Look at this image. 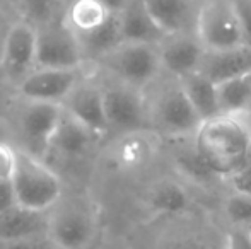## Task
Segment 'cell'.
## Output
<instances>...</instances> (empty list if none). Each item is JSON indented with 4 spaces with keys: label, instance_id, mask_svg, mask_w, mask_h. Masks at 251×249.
I'll return each instance as SVG.
<instances>
[{
    "label": "cell",
    "instance_id": "obj_5",
    "mask_svg": "<svg viewBox=\"0 0 251 249\" xmlns=\"http://www.w3.org/2000/svg\"><path fill=\"white\" fill-rule=\"evenodd\" d=\"M63 106L43 101H21L16 116V133L23 145L19 149L47 159L51 150V142L56 126L62 118Z\"/></svg>",
    "mask_w": 251,
    "mask_h": 249
},
{
    "label": "cell",
    "instance_id": "obj_27",
    "mask_svg": "<svg viewBox=\"0 0 251 249\" xmlns=\"http://www.w3.org/2000/svg\"><path fill=\"white\" fill-rule=\"evenodd\" d=\"M224 213L232 227L251 229V195L232 191L224 202Z\"/></svg>",
    "mask_w": 251,
    "mask_h": 249
},
{
    "label": "cell",
    "instance_id": "obj_6",
    "mask_svg": "<svg viewBox=\"0 0 251 249\" xmlns=\"http://www.w3.org/2000/svg\"><path fill=\"white\" fill-rule=\"evenodd\" d=\"M195 34L205 50H227L245 45L232 0H203L197 14Z\"/></svg>",
    "mask_w": 251,
    "mask_h": 249
},
{
    "label": "cell",
    "instance_id": "obj_39",
    "mask_svg": "<svg viewBox=\"0 0 251 249\" xmlns=\"http://www.w3.org/2000/svg\"><path fill=\"white\" fill-rule=\"evenodd\" d=\"M201 2H203V0H201Z\"/></svg>",
    "mask_w": 251,
    "mask_h": 249
},
{
    "label": "cell",
    "instance_id": "obj_30",
    "mask_svg": "<svg viewBox=\"0 0 251 249\" xmlns=\"http://www.w3.org/2000/svg\"><path fill=\"white\" fill-rule=\"evenodd\" d=\"M0 249H58L53 244L50 236L27 237V239L0 241Z\"/></svg>",
    "mask_w": 251,
    "mask_h": 249
},
{
    "label": "cell",
    "instance_id": "obj_33",
    "mask_svg": "<svg viewBox=\"0 0 251 249\" xmlns=\"http://www.w3.org/2000/svg\"><path fill=\"white\" fill-rule=\"evenodd\" d=\"M17 205L12 180H0V213Z\"/></svg>",
    "mask_w": 251,
    "mask_h": 249
},
{
    "label": "cell",
    "instance_id": "obj_13",
    "mask_svg": "<svg viewBox=\"0 0 251 249\" xmlns=\"http://www.w3.org/2000/svg\"><path fill=\"white\" fill-rule=\"evenodd\" d=\"M161 57L162 72H168L173 79L193 73L200 68L205 48L195 33H181L166 36L161 45H157Z\"/></svg>",
    "mask_w": 251,
    "mask_h": 249
},
{
    "label": "cell",
    "instance_id": "obj_14",
    "mask_svg": "<svg viewBox=\"0 0 251 249\" xmlns=\"http://www.w3.org/2000/svg\"><path fill=\"white\" fill-rule=\"evenodd\" d=\"M101 136L98 133H94L93 130L87 128L77 118H74L63 110L55 136H53L50 152H55L58 157L69 160L82 159L89 152H93Z\"/></svg>",
    "mask_w": 251,
    "mask_h": 249
},
{
    "label": "cell",
    "instance_id": "obj_2",
    "mask_svg": "<svg viewBox=\"0 0 251 249\" xmlns=\"http://www.w3.org/2000/svg\"><path fill=\"white\" fill-rule=\"evenodd\" d=\"M12 183L17 205L38 212H50L65 195L58 174L43 159L23 149L17 152V166Z\"/></svg>",
    "mask_w": 251,
    "mask_h": 249
},
{
    "label": "cell",
    "instance_id": "obj_34",
    "mask_svg": "<svg viewBox=\"0 0 251 249\" xmlns=\"http://www.w3.org/2000/svg\"><path fill=\"white\" fill-rule=\"evenodd\" d=\"M173 249H219L215 244L208 243V241L201 239H190V241H181L179 244H176Z\"/></svg>",
    "mask_w": 251,
    "mask_h": 249
},
{
    "label": "cell",
    "instance_id": "obj_15",
    "mask_svg": "<svg viewBox=\"0 0 251 249\" xmlns=\"http://www.w3.org/2000/svg\"><path fill=\"white\" fill-rule=\"evenodd\" d=\"M199 72L215 84L248 75L251 73V46L241 45L227 50H205Z\"/></svg>",
    "mask_w": 251,
    "mask_h": 249
},
{
    "label": "cell",
    "instance_id": "obj_38",
    "mask_svg": "<svg viewBox=\"0 0 251 249\" xmlns=\"http://www.w3.org/2000/svg\"><path fill=\"white\" fill-rule=\"evenodd\" d=\"M241 116H251V97H250V104H248V110H246L245 114H241Z\"/></svg>",
    "mask_w": 251,
    "mask_h": 249
},
{
    "label": "cell",
    "instance_id": "obj_28",
    "mask_svg": "<svg viewBox=\"0 0 251 249\" xmlns=\"http://www.w3.org/2000/svg\"><path fill=\"white\" fill-rule=\"evenodd\" d=\"M19 149L10 142H0V180H12Z\"/></svg>",
    "mask_w": 251,
    "mask_h": 249
},
{
    "label": "cell",
    "instance_id": "obj_20",
    "mask_svg": "<svg viewBox=\"0 0 251 249\" xmlns=\"http://www.w3.org/2000/svg\"><path fill=\"white\" fill-rule=\"evenodd\" d=\"M111 16L101 0H70L67 2L63 21L80 36L101 27Z\"/></svg>",
    "mask_w": 251,
    "mask_h": 249
},
{
    "label": "cell",
    "instance_id": "obj_23",
    "mask_svg": "<svg viewBox=\"0 0 251 249\" xmlns=\"http://www.w3.org/2000/svg\"><path fill=\"white\" fill-rule=\"evenodd\" d=\"M219 104L224 114L241 116L246 113L251 97V73L217 84Z\"/></svg>",
    "mask_w": 251,
    "mask_h": 249
},
{
    "label": "cell",
    "instance_id": "obj_22",
    "mask_svg": "<svg viewBox=\"0 0 251 249\" xmlns=\"http://www.w3.org/2000/svg\"><path fill=\"white\" fill-rule=\"evenodd\" d=\"M152 147L146 130L123 133L111 150V157L120 169H137L149 160Z\"/></svg>",
    "mask_w": 251,
    "mask_h": 249
},
{
    "label": "cell",
    "instance_id": "obj_9",
    "mask_svg": "<svg viewBox=\"0 0 251 249\" xmlns=\"http://www.w3.org/2000/svg\"><path fill=\"white\" fill-rule=\"evenodd\" d=\"M84 63L79 36L63 17L38 27L36 68H82Z\"/></svg>",
    "mask_w": 251,
    "mask_h": 249
},
{
    "label": "cell",
    "instance_id": "obj_7",
    "mask_svg": "<svg viewBox=\"0 0 251 249\" xmlns=\"http://www.w3.org/2000/svg\"><path fill=\"white\" fill-rule=\"evenodd\" d=\"M102 94L109 132L115 130L123 135L147 130L151 123V113L144 91L109 79L102 86Z\"/></svg>",
    "mask_w": 251,
    "mask_h": 249
},
{
    "label": "cell",
    "instance_id": "obj_37",
    "mask_svg": "<svg viewBox=\"0 0 251 249\" xmlns=\"http://www.w3.org/2000/svg\"><path fill=\"white\" fill-rule=\"evenodd\" d=\"M243 120H245V123L246 126H248V130H250V135H251V116H241Z\"/></svg>",
    "mask_w": 251,
    "mask_h": 249
},
{
    "label": "cell",
    "instance_id": "obj_26",
    "mask_svg": "<svg viewBox=\"0 0 251 249\" xmlns=\"http://www.w3.org/2000/svg\"><path fill=\"white\" fill-rule=\"evenodd\" d=\"M176 164H178L179 171H181L185 176H188L190 180L197 181V183H207L212 178H219L217 174L212 173L207 164L201 160L195 145H192V149L179 150L178 157H176Z\"/></svg>",
    "mask_w": 251,
    "mask_h": 249
},
{
    "label": "cell",
    "instance_id": "obj_4",
    "mask_svg": "<svg viewBox=\"0 0 251 249\" xmlns=\"http://www.w3.org/2000/svg\"><path fill=\"white\" fill-rule=\"evenodd\" d=\"M109 79L144 91L162 73L157 45L122 43L96 62Z\"/></svg>",
    "mask_w": 251,
    "mask_h": 249
},
{
    "label": "cell",
    "instance_id": "obj_31",
    "mask_svg": "<svg viewBox=\"0 0 251 249\" xmlns=\"http://www.w3.org/2000/svg\"><path fill=\"white\" fill-rule=\"evenodd\" d=\"M241 26L243 41L246 46H251V0H232Z\"/></svg>",
    "mask_w": 251,
    "mask_h": 249
},
{
    "label": "cell",
    "instance_id": "obj_40",
    "mask_svg": "<svg viewBox=\"0 0 251 249\" xmlns=\"http://www.w3.org/2000/svg\"><path fill=\"white\" fill-rule=\"evenodd\" d=\"M16 2H17V0H16Z\"/></svg>",
    "mask_w": 251,
    "mask_h": 249
},
{
    "label": "cell",
    "instance_id": "obj_25",
    "mask_svg": "<svg viewBox=\"0 0 251 249\" xmlns=\"http://www.w3.org/2000/svg\"><path fill=\"white\" fill-rule=\"evenodd\" d=\"M151 205L157 212L176 213L181 212L188 205V195L179 184L176 183H161L151 193Z\"/></svg>",
    "mask_w": 251,
    "mask_h": 249
},
{
    "label": "cell",
    "instance_id": "obj_21",
    "mask_svg": "<svg viewBox=\"0 0 251 249\" xmlns=\"http://www.w3.org/2000/svg\"><path fill=\"white\" fill-rule=\"evenodd\" d=\"M79 36V34H77ZM80 48L86 57V62H98L111 50H115L118 45H122V31H120V17L118 14H113L101 27L94 29L93 33L80 34L79 36Z\"/></svg>",
    "mask_w": 251,
    "mask_h": 249
},
{
    "label": "cell",
    "instance_id": "obj_32",
    "mask_svg": "<svg viewBox=\"0 0 251 249\" xmlns=\"http://www.w3.org/2000/svg\"><path fill=\"white\" fill-rule=\"evenodd\" d=\"M226 249H251V229L232 227L226 237Z\"/></svg>",
    "mask_w": 251,
    "mask_h": 249
},
{
    "label": "cell",
    "instance_id": "obj_35",
    "mask_svg": "<svg viewBox=\"0 0 251 249\" xmlns=\"http://www.w3.org/2000/svg\"><path fill=\"white\" fill-rule=\"evenodd\" d=\"M101 2L104 3L106 9L111 14H120L126 7V3H128L130 0H101Z\"/></svg>",
    "mask_w": 251,
    "mask_h": 249
},
{
    "label": "cell",
    "instance_id": "obj_16",
    "mask_svg": "<svg viewBox=\"0 0 251 249\" xmlns=\"http://www.w3.org/2000/svg\"><path fill=\"white\" fill-rule=\"evenodd\" d=\"M144 3L166 36L195 33L199 9L193 0H144Z\"/></svg>",
    "mask_w": 251,
    "mask_h": 249
},
{
    "label": "cell",
    "instance_id": "obj_36",
    "mask_svg": "<svg viewBox=\"0 0 251 249\" xmlns=\"http://www.w3.org/2000/svg\"><path fill=\"white\" fill-rule=\"evenodd\" d=\"M9 26L10 24L3 26L2 19H0V50H2V43H3V40H5V34H7V31H9Z\"/></svg>",
    "mask_w": 251,
    "mask_h": 249
},
{
    "label": "cell",
    "instance_id": "obj_17",
    "mask_svg": "<svg viewBox=\"0 0 251 249\" xmlns=\"http://www.w3.org/2000/svg\"><path fill=\"white\" fill-rule=\"evenodd\" d=\"M118 17L123 43L161 45L164 41L166 34L152 19L144 0H130Z\"/></svg>",
    "mask_w": 251,
    "mask_h": 249
},
{
    "label": "cell",
    "instance_id": "obj_1",
    "mask_svg": "<svg viewBox=\"0 0 251 249\" xmlns=\"http://www.w3.org/2000/svg\"><path fill=\"white\" fill-rule=\"evenodd\" d=\"M193 145L212 173L227 178L248 159L251 135L241 116L221 113L201 121L193 135Z\"/></svg>",
    "mask_w": 251,
    "mask_h": 249
},
{
    "label": "cell",
    "instance_id": "obj_3",
    "mask_svg": "<svg viewBox=\"0 0 251 249\" xmlns=\"http://www.w3.org/2000/svg\"><path fill=\"white\" fill-rule=\"evenodd\" d=\"M96 232V210L86 196L63 195L50 210L48 236L58 249H87Z\"/></svg>",
    "mask_w": 251,
    "mask_h": 249
},
{
    "label": "cell",
    "instance_id": "obj_24",
    "mask_svg": "<svg viewBox=\"0 0 251 249\" xmlns=\"http://www.w3.org/2000/svg\"><path fill=\"white\" fill-rule=\"evenodd\" d=\"M21 17L34 27H43L62 19L65 12V0H17Z\"/></svg>",
    "mask_w": 251,
    "mask_h": 249
},
{
    "label": "cell",
    "instance_id": "obj_8",
    "mask_svg": "<svg viewBox=\"0 0 251 249\" xmlns=\"http://www.w3.org/2000/svg\"><path fill=\"white\" fill-rule=\"evenodd\" d=\"M38 29L26 19L12 21L0 50V72L10 84H19L36 68Z\"/></svg>",
    "mask_w": 251,
    "mask_h": 249
},
{
    "label": "cell",
    "instance_id": "obj_10",
    "mask_svg": "<svg viewBox=\"0 0 251 249\" xmlns=\"http://www.w3.org/2000/svg\"><path fill=\"white\" fill-rule=\"evenodd\" d=\"M149 113L151 123H154L162 132L176 136L195 135L197 128L201 123L200 116L183 92L178 80L157 91L154 103L149 104Z\"/></svg>",
    "mask_w": 251,
    "mask_h": 249
},
{
    "label": "cell",
    "instance_id": "obj_18",
    "mask_svg": "<svg viewBox=\"0 0 251 249\" xmlns=\"http://www.w3.org/2000/svg\"><path fill=\"white\" fill-rule=\"evenodd\" d=\"M48 227L50 212H38L16 205L0 213V241L48 236Z\"/></svg>",
    "mask_w": 251,
    "mask_h": 249
},
{
    "label": "cell",
    "instance_id": "obj_29",
    "mask_svg": "<svg viewBox=\"0 0 251 249\" xmlns=\"http://www.w3.org/2000/svg\"><path fill=\"white\" fill-rule=\"evenodd\" d=\"M226 180L229 181L232 191L251 195V152H250L248 159L245 160V164H243L238 171H234L231 176L226 178Z\"/></svg>",
    "mask_w": 251,
    "mask_h": 249
},
{
    "label": "cell",
    "instance_id": "obj_12",
    "mask_svg": "<svg viewBox=\"0 0 251 249\" xmlns=\"http://www.w3.org/2000/svg\"><path fill=\"white\" fill-rule=\"evenodd\" d=\"M62 106L67 113H70L82 125H86L94 133H98L101 138L106 133H109L104 94H102L101 84L93 82V80L84 77L79 86L63 101Z\"/></svg>",
    "mask_w": 251,
    "mask_h": 249
},
{
    "label": "cell",
    "instance_id": "obj_11",
    "mask_svg": "<svg viewBox=\"0 0 251 249\" xmlns=\"http://www.w3.org/2000/svg\"><path fill=\"white\" fill-rule=\"evenodd\" d=\"M82 79V68H34L14 89L21 101L63 104Z\"/></svg>",
    "mask_w": 251,
    "mask_h": 249
},
{
    "label": "cell",
    "instance_id": "obj_19",
    "mask_svg": "<svg viewBox=\"0 0 251 249\" xmlns=\"http://www.w3.org/2000/svg\"><path fill=\"white\" fill-rule=\"evenodd\" d=\"M178 82L201 121L222 113L221 104H219L217 84L212 82L207 75L197 70V72L178 79Z\"/></svg>",
    "mask_w": 251,
    "mask_h": 249
}]
</instances>
